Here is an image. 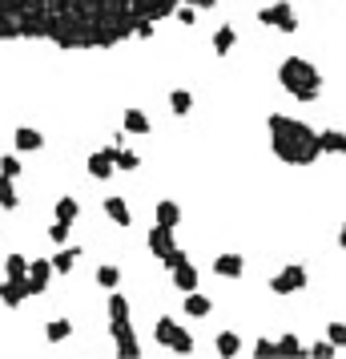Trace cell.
<instances>
[{
	"label": "cell",
	"instance_id": "1",
	"mask_svg": "<svg viewBox=\"0 0 346 359\" xmlns=\"http://www.w3.org/2000/svg\"><path fill=\"white\" fill-rule=\"evenodd\" d=\"M266 129H270V149H274L278 162H286V166H314L318 162L323 134L314 125H306L298 118H286V113H270Z\"/></svg>",
	"mask_w": 346,
	"mask_h": 359
},
{
	"label": "cell",
	"instance_id": "2",
	"mask_svg": "<svg viewBox=\"0 0 346 359\" xmlns=\"http://www.w3.org/2000/svg\"><path fill=\"white\" fill-rule=\"evenodd\" d=\"M278 81H282L286 93L298 97V101H318V93H323V73L306 57H286L278 65Z\"/></svg>",
	"mask_w": 346,
	"mask_h": 359
},
{
	"label": "cell",
	"instance_id": "3",
	"mask_svg": "<svg viewBox=\"0 0 346 359\" xmlns=\"http://www.w3.org/2000/svg\"><path fill=\"white\" fill-rule=\"evenodd\" d=\"M153 339H157L162 347H169V351H177V356H189V351H193V335H189L185 327H177L169 315H162V319L153 323Z\"/></svg>",
	"mask_w": 346,
	"mask_h": 359
},
{
	"label": "cell",
	"instance_id": "4",
	"mask_svg": "<svg viewBox=\"0 0 346 359\" xmlns=\"http://www.w3.org/2000/svg\"><path fill=\"white\" fill-rule=\"evenodd\" d=\"M258 21L266 24V28H278V33H282V37H286V33H294V28H298V17H294V8H290V4H286V0H274V4H266V8H262V12H258Z\"/></svg>",
	"mask_w": 346,
	"mask_h": 359
},
{
	"label": "cell",
	"instance_id": "5",
	"mask_svg": "<svg viewBox=\"0 0 346 359\" xmlns=\"http://www.w3.org/2000/svg\"><path fill=\"white\" fill-rule=\"evenodd\" d=\"M306 283H310L306 266H302V263H290L286 270H278L274 279H270V291H274V295H298Z\"/></svg>",
	"mask_w": 346,
	"mask_h": 359
},
{
	"label": "cell",
	"instance_id": "6",
	"mask_svg": "<svg viewBox=\"0 0 346 359\" xmlns=\"http://www.w3.org/2000/svg\"><path fill=\"white\" fill-rule=\"evenodd\" d=\"M52 275H57V270H52V259H32V263H28V275H24V279H28V291H32V295H45L48 283H52Z\"/></svg>",
	"mask_w": 346,
	"mask_h": 359
},
{
	"label": "cell",
	"instance_id": "7",
	"mask_svg": "<svg viewBox=\"0 0 346 359\" xmlns=\"http://www.w3.org/2000/svg\"><path fill=\"white\" fill-rule=\"evenodd\" d=\"M109 331H113L117 356H129V359L141 356V343L133 339V327H129V319H121V323H109Z\"/></svg>",
	"mask_w": 346,
	"mask_h": 359
},
{
	"label": "cell",
	"instance_id": "8",
	"mask_svg": "<svg viewBox=\"0 0 346 359\" xmlns=\"http://www.w3.org/2000/svg\"><path fill=\"white\" fill-rule=\"evenodd\" d=\"M101 206H105V218H109L113 226H121V230H125V226L133 222V210H129V202H125L121 194H109V198H105Z\"/></svg>",
	"mask_w": 346,
	"mask_h": 359
},
{
	"label": "cell",
	"instance_id": "9",
	"mask_svg": "<svg viewBox=\"0 0 346 359\" xmlns=\"http://www.w3.org/2000/svg\"><path fill=\"white\" fill-rule=\"evenodd\" d=\"M28 295H32V291H28V279H4V283H0V303H4V307H21Z\"/></svg>",
	"mask_w": 346,
	"mask_h": 359
},
{
	"label": "cell",
	"instance_id": "10",
	"mask_svg": "<svg viewBox=\"0 0 346 359\" xmlns=\"http://www.w3.org/2000/svg\"><path fill=\"white\" fill-rule=\"evenodd\" d=\"M173 246H177V242H173V226H165V222H153V230H149V250H153L157 259H165Z\"/></svg>",
	"mask_w": 346,
	"mask_h": 359
},
{
	"label": "cell",
	"instance_id": "11",
	"mask_svg": "<svg viewBox=\"0 0 346 359\" xmlns=\"http://www.w3.org/2000/svg\"><path fill=\"white\" fill-rule=\"evenodd\" d=\"M213 275H222V279H242V275H246V259L233 255V250H226V255L213 259Z\"/></svg>",
	"mask_w": 346,
	"mask_h": 359
},
{
	"label": "cell",
	"instance_id": "12",
	"mask_svg": "<svg viewBox=\"0 0 346 359\" xmlns=\"http://www.w3.org/2000/svg\"><path fill=\"white\" fill-rule=\"evenodd\" d=\"M113 169H117V162H113V145H105V149H97V154H89V174L93 178H113Z\"/></svg>",
	"mask_w": 346,
	"mask_h": 359
},
{
	"label": "cell",
	"instance_id": "13",
	"mask_svg": "<svg viewBox=\"0 0 346 359\" xmlns=\"http://www.w3.org/2000/svg\"><path fill=\"white\" fill-rule=\"evenodd\" d=\"M12 142H17V149H21V154H37V149H45V134H41V129H28V125H21Z\"/></svg>",
	"mask_w": 346,
	"mask_h": 359
},
{
	"label": "cell",
	"instance_id": "14",
	"mask_svg": "<svg viewBox=\"0 0 346 359\" xmlns=\"http://www.w3.org/2000/svg\"><path fill=\"white\" fill-rule=\"evenodd\" d=\"M173 287L182 291V295H189V291H198V270H193V263H177L173 270Z\"/></svg>",
	"mask_w": 346,
	"mask_h": 359
},
{
	"label": "cell",
	"instance_id": "15",
	"mask_svg": "<svg viewBox=\"0 0 346 359\" xmlns=\"http://www.w3.org/2000/svg\"><path fill=\"white\" fill-rule=\"evenodd\" d=\"M185 315H193V319H206L209 311H213V303H209L206 295H198V291H189V295H185Z\"/></svg>",
	"mask_w": 346,
	"mask_h": 359
},
{
	"label": "cell",
	"instance_id": "16",
	"mask_svg": "<svg viewBox=\"0 0 346 359\" xmlns=\"http://www.w3.org/2000/svg\"><path fill=\"white\" fill-rule=\"evenodd\" d=\"M323 154H338V158H346V134L343 129H323Z\"/></svg>",
	"mask_w": 346,
	"mask_h": 359
},
{
	"label": "cell",
	"instance_id": "17",
	"mask_svg": "<svg viewBox=\"0 0 346 359\" xmlns=\"http://www.w3.org/2000/svg\"><path fill=\"white\" fill-rule=\"evenodd\" d=\"M157 222H165V226H177V222H182V206H177L173 198H162V202H157Z\"/></svg>",
	"mask_w": 346,
	"mask_h": 359
},
{
	"label": "cell",
	"instance_id": "18",
	"mask_svg": "<svg viewBox=\"0 0 346 359\" xmlns=\"http://www.w3.org/2000/svg\"><path fill=\"white\" fill-rule=\"evenodd\" d=\"M117 283H121V266H113V263L97 266V287L101 291H117Z\"/></svg>",
	"mask_w": 346,
	"mask_h": 359
},
{
	"label": "cell",
	"instance_id": "19",
	"mask_svg": "<svg viewBox=\"0 0 346 359\" xmlns=\"http://www.w3.org/2000/svg\"><path fill=\"white\" fill-rule=\"evenodd\" d=\"M77 214H81V206H77V198L73 194H65V198H57V222H77Z\"/></svg>",
	"mask_w": 346,
	"mask_h": 359
},
{
	"label": "cell",
	"instance_id": "20",
	"mask_svg": "<svg viewBox=\"0 0 346 359\" xmlns=\"http://www.w3.org/2000/svg\"><path fill=\"white\" fill-rule=\"evenodd\" d=\"M121 319H129V299L121 291H109V323H121Z\"/></svg>",
	"mask_w": 346,
	"mask_h": 359
},
{
	"label": "cell",
	"instance_id": "21",
	"mask_svg": "<svg viewBox=\"0 0 346 359\" xmlns=\"http://www.w3.org/2000/svg\"><path fill=\"white\" fill-rule=\"evenodd\" d=\"M17 186H12V178L8 174H0V210H17Z\"/></svg>",
	"mask_w": 346,
	"mask_h": 359
},
{
	"label": "cell",
	"instance_id": "22",
	"mask_svg": "<svg viewBox=\"0 0 346 359\" xmlns=\"http://www.w3.org/2000/svg\"><path fill=\"white\" fill-rule=\"evenodd\" d=\"M233 41H238V28H233V24H222V28L213 33V53H230Z\"/></svg>",
	"mask_w": 346,
	"mask_h": 359
},
{
	"label": "cell",
	"instance_id": "23",
	"mask_svg": "<svg viewBox=\"0 0 346 359\" xmlns=\"http://www.w3.org/2000/svg\"><path fill=\"white\" fill-rule=\"evenodd\" d=\"M77 259H81V250H77V246H65V250L52 259V270H57V275H69L73 266H77Z\"/></svg>",
	"mask_w": 346,
	"mask_h": 359
},
{
	"label": "cell",
	"instance_id": "24",
	"mask_svg": "<svg viewBox=\"0 0 346 359\" xmlns=\"http://www.w3.org/2000/svg\"><path fill=\"white\" fill-rule=\"evenodd\" d=\"M169 109H173L177 118H185V113L193 109V93H189V89H173V93H169Z\"/></svg>",
	"mask_w": 346,
	"mask_h": 359
},
{
	"label": "cell",
	"instance_id": "25",
	"mask_svg": "<svg viewBox=\"0 0 346 359\" xmlns=\"http://www.w3.org/2000/svg\"><path fill=\"white\" fill-rule=\"evenodd\" d=\"M213 347H218V356L233 359V356H238V351H242V339L233 335V331H222V335H218V343H213Z\"/></svg>",
	"mask_w": 346,
	"mask_h": 359
},
{
	"label": "cell",
	"instance_id": "26",
	"mask_svg": "<svg viewBox=\"0 0 346 359\" xmlns=\"http://www.w3.org/2000/svg\"><path fill=\"white\" fill-rule=\"evenodd\" d=\"M125 134H149V118L141 109H125Z\"/></svg>",
	"mask_w": 346,
	"mask_h": 359
},
{
	"label": "cell",
	"instance_id": "27",
	"mask_svg": "<svg viewBox=\"0 0 346 359\" xmlns=\"http://www.w3.org/2000/svg\"><path fill=\"white\" fill-rule=\"evenodd\" d=\"M4 275H8V279H24V275H28V259H24V255H8V259H4Z\"/></svg>",
	"mask_w": 346,
	"mask_h": 359
},
{
	"label": "cell",
	"instance_id": "28",
	"mask_svg": "<svg viewBox=\"0 0 346 359\" xmlns=\"http://www.w3.org/2000/svg\"><path fill=\"white\" fill-rule=\"evenodd\" d=\"M113 162H117V169H137V154L133 149H121V142H113Z\"/></svg>",
	"mask_w": 346,
	"mask_h": 359
},
{
	"label": "cell",
	"instance_id": "29",
	"mask_svg": "<svg viewBox=\"0 0 346 359\" xmlns=\"http://www.w3.org/2000/svg\"><path fill=\"white\" fill-rule=\"evenodd\" d=\"M69 331H73L69 319H52V323H48V331H45V339H48V343H61V339H69Z\"/></svg>",
	"mask_w": 346,
	"mask_h": 359
},
{
	"label": "cell",
	"instance_id": "30",
	"mask_svg": "<svg viewBox=\"0 0 346 359\" xmlns=\"http://www.w3.org/2000/svg\"><path fill=\"white\" fill-rule=\"evenodd\" d=\"M0 174H8V178H21V174H24L21 158H17V154H4V158H0Z\"/></svg>",
	"mask_w": 346,
	"mask_h": 359
},
{
	"label": "cell",
	"instance_id": "31",
	"mask_svg": "<svg viewBox=\"0 0 346 359\" xmlns=\"http://www.w3.org/2000/svg\"><path fill=\"white\" fill-rule=\"evenodd\" d=\"M48 239L57 242V246L69 242V222H52V226H48Z\"/></svg>",
	"mask_w": 346,
	"mask_h": 359
},
{
	"label": "cell",
	"instance_id": "32",
	"mask_svg": "<svg viewBox=\"0 0 346 359\" xmlns=\"http://www.w3.org/2000/svg\"><path fill=\"white\" fill-rule=\"evenodd\" d=\"M278 351H282V356H298L302 343H298L294 335H282V339H278Z\"/></svg>",
	"mask_w": 346,
	"mask_h": 359
},
{
	"label": "cell",
	"instance_id": "33",
	"mask_svg": "<svg viewBox=\"0 0 346 359\" xmlns=\"http://www.w3.org/2000/svg\"><path fill=\"white\" fill-rule=\"evenodd\" d=\"M330 343H334V347H346V323H330Z\"/></svg>",
	"mask_w": 346,
	"mask_h": 359
},
{
	"label": "cell",
	"instance_id": "34",
	"mask_svg": "<svg viewBox=\"0 0 346 359\" xmlns=\"http://www.w3.org/2000/svg\"><path fill=\"white\" fill-rule=\"evenodd\" d=\"M334 351H338V347H334L330 339H326V343H314V347H310V356H318V359H330Z\"/></svg>",
	"mask_w": 346,
	"mask_h": 359
},
{
	"label": "cell",
	"instance_id": "35",
	"mask_svg": "<svg viewBox=\"0 0 346 359\" xmlns=\"http://www.w3.org/2000/svg\"><path fill=\"white\" fill-rule=\"evenodd\" d=\"M254 351H258V356H274V351H278V343H270V339H258V343H254Z\"/></svg>",
	"mask_w": 346,
	"mask_h": 359
},
{
	"label": "cell",
	"instance_id": "36",
	"mask_svg": "<svg viewBox=\"0 0 346 359\" xmlns=\"http://www.w3.org/2000/svg\"><path fill=\"white\" fill-rule=\"evenodd\" d=\"M338 246H343V250H346V226H343V230H338Z\"/></svg>",
	"mask_w": 346,
	"mask_h": 359
}]
</instances>
